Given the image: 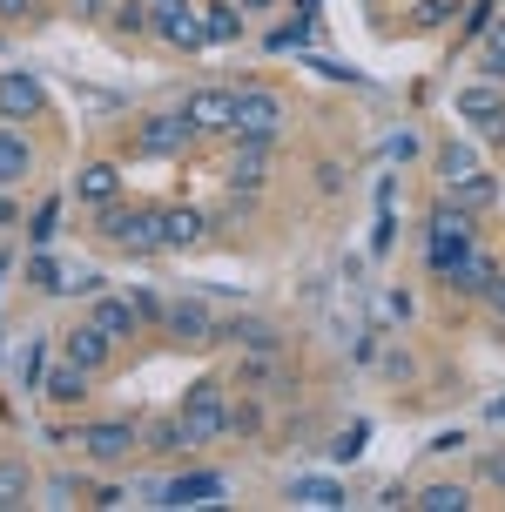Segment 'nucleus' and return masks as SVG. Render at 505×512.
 I'll list each match as a JSON object with an SVG mask.
<instances>
[{
	"instance_id": "7ed1b4c3",
	"label": "nucleus",
	"mask_w": 505,
	"mask_h": 512,
	"mask_svg": "<svg viewBox=\"0 0 505 512\" xmlns=\"http://www.w3.org/2000/svg\"><path fill=\"white\" fill-rule=\"evenodd\" d=\"M283 122H290V108H283L277 88H256V81H243V88H236V108H229V142H277Z\"/></svg>"
},
{
	"instance_id": "20e7f679",
	"label": "nucleus",
	"mask_w": 505,
	"mask_h": 512,
	"mask_svg": "<svg viewBox=\"0 0 505 512\" xmlns=\"http://www.w3.org/2000/svg\"><path fill=\"white\" fill-rule=\"evenodd\" d=\"M95 230L108 250H128V256H155L162 236H155V209H135V203H108L95 209Z\"/></svg>"
},
{
	"instance_id": "f8f14e48",
	"label": "nucleus",
	"mask_w": 505,
	"mask_h": 512,
	"mask_svg": "<svg viewBox=\"0 0 505 512\" xmlns=\"http://www.w3.org/2000/svg\"><path fill=\"white\" fill-rule=\"evenodd\" d=\"M229 108H236V88H196L182 102V115H189L196 135H229Z\"/></svg>"
},
{
	"instance_id": "c03bdc74",
	"label": "nucleus",
	"mask_w": 505,
	"mask_h": 512,
	"mask_svg": "<svg viewBox=\"0 0 505 512\" xmlns=\"http://www.w3.org/2000/svg\"><path fill=\"white\" fill-rule=\"evenodd\" d=\"M485 479H492V486H505V452H492V459H485Z\"/></svg>"
},
{
	"instance_id": "58836bf2",
	"label": "nucleus",
	"mask_w": 505,
	"mask_h": 512,
	"mask_svg": "<svg viewBox=\"0 0 505 512\" xmlns=\"http://www.w3.org/2000/svg\"><path fill=\"white\" fill-rule=\"evenodd\" d=\"M108 7H115V0H68L75 21H108Z\"/></svg>"
},
{
	"instance_id": "a19ab883",
	"label": "nucleus",
	"mask_w": 505,
	"mask_h": 512,
	"mask_svg": "<svg viewBox=\"0 0 505 512\" xmlns=\"http://www.w3.org/2000/svg\"><path fill=\"white\" fill-rule=\"evenodd\" d=\"M75 499H81L75 479H54V486H48V506H75Z\"/></svg>"
},
{
	"instance_id": "1a4fd4ad",
	"label": "nucleus",
	"mask_w": 505,
	"mask_h": 512,
	"mask_svg": "<svg viewBox=\"0 0 505 512\" xmlns=\"http://www.w3.org/2000/svg\"><path fill=\"white\" fill-rule=\"evenodd\" d=\"M115 351H122V344H115V337L101 331L95 317H88V324H75V331L61 337V358H68V364H81L88 378H101V371L115 364Z\"/></svg>"
},
{
	"instance_id": "cd10ccee",
	"label": "nucleus",
	"mask_w": 505,
	"mask_h": 512,
	"mask_svg": "<svg viewBox=\"0 0 505 512\" xmlns=\"http://www.w3.org/2000/svg\"><path fill=\"white\" fill-rule=\"evenodd\" d=\"M290 499L297 506H344V486L337 479H290Z\"/></svg>"
},
{
	"instance_id": "f03ea898",
	"label": "nucleus",
	"mask_w": 505,
	"mask_h": 512,
	"mask_svg": "<svg viewBox=\"0 0 505 512\" xmlns=\"http://www.w3.org/2000/svg\"><path fill=\"white\" fill-rule=\"evenodd\" d=\"M176 425H182V452H196V445H209V438H223L229 432V384L223 378H196L189 391H182Z\"/></svg>"
},
{
	"instance_id": "39448f33",
	"label": "nucleus",
	"mask_w": 505,
	"mask_h": 512,
	"mask_svg": "<svg viewBox=\"0 0 505 512\" xmlns=\"http://www.w3.org/2000/svg\"><path fill=\"white\" fill-rule=\"evenodd\" d=\"M75 445H81L88 465H108V472H115V465H128L142 452V425H135V418H101V425H81Z\"/></svg>"
},
{
	"instance_id": "dca6fc26",
	"label": "nucleus",
	"mask_w": 505,
	"mask_h": 512,
	"mask_svg": "<svg viewBox=\"0 0 505 512\" xmlns=\"http://www.w3.org/2000/svg\"><path fill=\"white\" fill-rule=\"evenodd\" d=\"M88 317H95V324H101L108 337H115V344H128V337H135L142 324H149L135 297H101V290H95V310H88Z\"/></svg>"
},
{
	"instance_id": "7c9ffc66",
	"label": "nucleus",
	"mask_w": 505,
	"mask_h": 512,
	"mask_svg": "<svg viewBox=\"0 0 505 512\" xmlns=\"http://www.w3.org/2000/svg\"><path fill=\"white\" fill-rule=\"evenodd\" d=\"M142 452H169V459L182 452V425H176V411H169V418H155L149 432H142Z\"/></svg>"
},
{
	"instance_id": "09e8293b",
	"label": "nucleus",
	"mask_w": 505,
	"mask_h": 512,
	"mask_svg": "<svg viewBox=\"0 0 505 512\" xmlns=\"http://www.w3.org/2000/svg\"><path fill=\"white\" fill-rule=\"evenodd\" d=\"M317 7H324V0H297V14H303V21H310V14H317Z\"/></svg>"
},
{
	"instance_id": "c756f323",
	"label": "nucleus",
	"mask_w": 505,
	"mask_h": 512,
	"mask_svg": "<svg viewBox=\"0 0 505 512\" xmlns=\"http://www.w3.org/2000/svg\"><path fill=\"white\" fill-rule=\"evenodd\" d=\"M438 176H445V182H458V176H479V155L465 149V142H445V149H438Z\"/></svg>"
},
{
	"instance_id": "79ce46f5",
	"label": "nucleus",
	"mask_w": 505,
	"mask_h": 512,
	"mask_svg": "<svg viewBox=\"0 0 505 512\" xmlns=\"http://www.w3.org/2000/svg\"><path fill=\"white\" fill-rule=\"evenodd\" d=\"M34 14V0H0V21H27Z\"/></svg>"
},
{
	"instance_id": "c85d7f7f",
	"label": "nucleus",
	"mask_w": 505,
	"mask_h": 512,
	"mask_svg": "<svg viewBox=\"0 0 505 512\" xmlns=\"http://www.w3.org/2000/svg\"><path fill=\"white\" fill-rule=\"evenodd\" d=\"M27 283H34V290H48V297H61V290H68V270L41 250V256H27Z\"/></svg>"
},
{
	"instance_id": "e433bc0d",
	"label": "nucleus",
	"mask_w": 505,
	"mask_h": 512,
	"mask_svg": "<svg viewBox=\"0 0 505 512\" xmlns=\"http://www.w3.org/2000/svg\"><path fill=\"white\" fill-rule=\"evenodd\" d=\"M411 21H418V27H445V21H452V0H418Z\"/></svg>"
},
{
	"instance_id": "a18cd8bd",
	"label": "nucleus",
	"mask_w": 505,
	"mask_h": 512,
	"mask_svg": "<svg viewBox=\"0 0 505 512\" xmlns=\"http://www.w3.org/2000/svg\"><path fill=\"white\" fill-rule=\"evenodd\" d=\"M14 216H21V209H14L7 196H0V230H14Z\"/></svg>"
},
{
	"instance_id": "f3484780",
	"label": "nucleus",
	"mask_w": 505,
	"mask_h": 512,
	"mask_svg": "<svg viewBox=\"0 0 505 512\" xmlns=\"http://www.w3.org/2000/svg\"><path fill=\"white\" fill-rule=\"evenodd\" d=\"M34 176V142L14 122H0V189H21Z\"/></svg>"
},
{
	"instance_id": "ea45409f",
	"label": "nucleus",
	"mask_w": 505,
	"mask_h": 512,
	"mask_svg": "<svg viewBox=\"0 0 505 512\" xmlns=\"http://www.w3.org/2000/svg\"><path fill=\"white\" fill-rule=\"evenodd\" d=\"M384 155H398V162H404V155H418V135H411V128H398V135L384 142Z\"/></svg>"
},
{
	"instance_id": "9b49d317",
	"label": "nucleus",
	"mask_w": 505,
	"mask_h": 512,
	"mask_svg": "<svg viewBox=\"0 0 505 512\" xmlns=\"http://www.w3.org/2000/svg\"><path fill=\"white\" fill-rule=\"evenodd\" d=\"M458 115L465 122H479L485 135H505V81H472V88H458Z\"/></svg>"
},
{
	"instance_id": "2eb2a0df",
	"label": "nucleus",
	"mask_w": 505,
	"mask_h": 512,
	"mask_svg": "<svg viewBox=\"0 0 505 512\" xmlns=\"http://www.w3.org/2000/svg\"><path fill=\"white\" fill-rule=\"evenodd\" d=\"M162 331L182 337V344H209V337H216V317H209L196 297H176V304H162Z\"/></svg>"
},
{
	"instance_id": "8fccbe9b",
	"label": "nucleus",
	"mask_w": 505,
	"mask_h": 512,
	"mask_svg": "<svg viewBox=\"0 0 505 512\" xmlns=\"http://www.w3.org/2000/svg\"><path fill=\"white\" fill-rule=\"evenodd\" d=\"M7 270H14V250H0V283H7Z\"/></svg>"
},
{
	"instance_id": "423d86ee",
	"label": "nucleus",
	"mask_w": 505,
	"mask_h": 512,
	"mask_svg": "<svg viewBox=\"0 0 505 512\" xmlns=\"http://www.w3.org/2000/svg\"><path fill=\"white\" fill-rule=\"evenodd\" d=\"M48 115V88L41 75H27V68H0V122H41Z\"/></svg>"
},
{
	"instance_id": "4be33fe9",
	"label": "nucleus",
	"mask_w": 505,
	"mask_h": 512,
	"mask_svg": "<svg viewBox=\"0 0 505 512\" xmlns=\"http://www.w3.org/2000/svg\"><path fill=\"white\" fill-rule=\"evenodd\" d=\"M202 34H209V48L243 41V14H236V0H209V7H202Z\"/></svg>"
},
{
	"instance_id": "f257e3e1",
	"label": "nucleus",
	"mask_w": 505,
	"mask_h": 512,
	"mask_svg": "<svg viewBox=\"0 0 505 512\" xmlns=\"http://www.w3.org/2000/svg\"><path fill=\"white\" fill-rule=\"evenodd\" d=\"M472 250H479V223H472V209L438 203V209H431V230H425V263H431V277H452V270H458Z\"/></svg>"
},
{
	"instance_id": "a211bd4d",
	"label": "nucleus",
	"mask_w": 505,
	"mask_h": 512,
	"mask_svg": "<svg viewBox=\"0 0 505 512\" xmlns=\"http://www.w3.org/2000/svg\"><path fill=\"white\" fill-rule=\"evenodd\" d=\"M75 203H88V209L122 203V169H115V162H88L75 176Z\"/></svg>"
},
{
	"instance_id": "f704fd0d",
	"label": "nucleus",
	"mask_w": 505,
	"mask_h": 512,
	"mask_svg": "<svg viewBox=\"0 0 505 512\" xmlns=\"http://www.w3.org/2000/svg\"><path fill=\"white\" fill-rule=\"evenodd\" d=\"M256 425H263V411H256V405H229V432L223 438H250Z\"/></svg>"
},
{
	"instance_id": "ddd939ff",
	"label": "nucleus",
	"mask_w": 505,
	"mask_h": 512,
	"mask_svg": "<svg viewBox=\"0 0 505 512\" xmlns=\"http://www.w3.org/2000/svg\"><path fill=\"white\" fill-rule=\"evenodd\" d=\"M229 492L223 472H182V479H169V486L155 492V506H216Z\"/></svg>"
},
{
	"instance_id": "4468645a",
	"label": "nucleus",
	"mask_w": 505,
	"mask_h": 512,
	"mask_svg": "<svg viewBox=\"0 0 505 512\" xmlns=\"http://www.w3.org/2000/svg\"><path fill=\"white\" fill-rule=\"evenodd\" d=\"M202 230H209V216L189 209V203L155 209V236H162V250H189V243H202Z\"/></svg>"
},
{
	"instance_id": "aec40b11",
	"label": "nucleus",
	"mask_w": 505,
	"mask_h": 512,
	"mask_svg": "<svg viewBox=\"0 0 505 512\" xmlns=\"http://www.w3.org/2000/svg\"><path fill=\"white\" fill-rule=\"evenodd\" d=\"M492 283H499V263H492L485 250H472V256L452 270V277H445V290H458V297H485Z\"/></svg>"
},
{
	"instance_id": "bb28decb",
	"label": "nucleus",
	"mask_w": 505,
	"mask_h": 512,
	"mask_svg": "<svg viewBox=\"0 0 505 512\" xmlns=\"http://www.w3.org/2000/svg\"><path fill=\"white\" fill-rule=\"evenodd\" d=\"M411 506H418V512H465V506H472V492H465V486H445V479H438V486H425L418 499H411Z\"/></svg>"
},
{
	"instance_id": "a878e982",
	"label": "nucleus",
	"mask_w": 505,
	"mask_h": 512,
	"mask_svg": "<svg viewBox=\"0 0 505 512\" xmlns=\"http://www.w3.org/2000/svg\"><path fill=\"white\" fill-rule=\"evenodd\" d=\"M41 378H48V337L34 331L21 337V391H41Z\"/></svg>"
},
{
	"instance_id": "37998d69",
	"label": "nucleus",
	"mask_w": 505,
	"mask_h": 512,
	"mask_svg": "<svg viewBox=\"0 0 505 512\" xmlns=\"http://www.w3.org/2000/svg\"><path fill=\"white\" fill-rule=\"evenodd\" d=\"M485 304L499 310V324H505V270H499V283H492V290H485Z\"/></svg>"
},
{
	"instance_id": "9d476101",
	"label": "nucleus",
	"mask_w": 505,
	"mask_h": 512,
	"mask_svg": "<svg viewBox=\"0 0 505 512\" xmlns=\"http://www.w3.org/2000/svg\"><path fill=\"white\" fill-rule=\"evenodd\" d=\"M270 155H277V142H236V155H229V196H263V182H270Z\"/></svg>"
},
{
	"instance_id": "c9c22d12",
	"label": "nucleus",
	"mask_w": 505,
	"mask_h": 512,
	"mask_svg": "<svg viewBox=\"0 0 505 512\" xmlns=\"http://www.w3.org/2000/svg\"><path fill=\"white\" fill-rule=\"evenodd\" d=\"M303 27H310L303 14H297V21H283L277 34H270V54H290V48H303Z\"/></svg>"
},
{
	"instance_id": "49530a36",
	"label": "nucleus",
	"mask_w": 505,
	"mask_h": 512,
	"mask_svg": "<svg viewBox=\"0 0 505 512\" xmlns=\"http://www.w3.org/2000/svg\"><path fill=\"white\" fill-rule=\"evenodd\" d=\"M485 418H492V425H505V398H492V405H485Z\"/></svg>"
},
{
	"instance_id": "412c9836",
	"label": "nucleus",
	"mask_w": 505,
	"mask_h": 512,
	"mask_svg": "<svg viewBox=\"0 0 505 512\" xmlns=\"http://www.w3.org/2000/svg\"><path fill=\"white\" fill-rule=\"evenodd\" d=\"M41 398H48V405H81V398H88V371H81V364H48V378H41Z\"/></svg>"
},
{
	"instance_id": "6ab92c4d",
	"label": "nucleus",
	"mask_w": 505,
	"mask_h": 512,
	"mask_svg": "<svg viewBox=\"0 0 505 512\" xmlns=\"http://www.w3.org/2000/svg\"><path fill=\"white\" fill-rule=\"evenodd\" d=\"M216 337L236 344V351H283V331L263 324V317H229V324H216Z\"/></svg>"
},
{
	"instance_id": "de8ad7c7",
	"label": "nucleus",
	"mask_w": 505,
	"mask_h": 512,
	"mask_svg": "<svg viewBox=\"0 0 505 512\" xmlns=\"http://www.w3.org/2000/svg\"><path fill=\"white\" fill-rule=\"evenodd\" d=\"M236 7H243V14H263V7H277V0H236Z\"/></svg>"
},
{
	"instance_id": "393cba45",
	"label": "nucleus",
	"mask_w": 505,
	"mask_h": 512,
	"mask_svg": "<svg viewBox=\"0 0 505 512\" xmlns=\"http://www.w3.org/2000/svg\"><path fill=\"white\" fill-rule=\"evenodd\" d=\"M499 196V182L492 176H458V182H445V203H458V209H485Z\"/></svg>"
},
{
	"instance_id": "4c0bfd02",
	"label": "nucleus",
	"mask_w": 505,
	"mask_h": 512,
	"mask_svg": "<svg viewBox=\"0 0 505 512\" xmlns=\"http://www.w3.org/2000/svg\"><path fill=\"white\" fill-rule=\"evenodd\" d=\"M317 189H324V196H337V189H344V162H317Z\"/></svg>"
},
{
	"instance_id": "5701e85b",
	"label": "nucleus",
	"mask_w": 505,
	"mask_h": 512,
	"mask_svg": "<svg viewBox=\"0 0 505 512\" xmlns=\"http://www.w3.org/2000/svg\"><path fill=\"white\" fill-rule=\"evenodd\" d=\"M34 499V465L27 459H0V512H14Z\"/></svg>"
},
{
	"instance_id": "0eeeda50",
	"label": "nucleus",
	"mask_w": 505,
	"mask_h": 512,
	"mask_svg": "<svg viewBox=\"0 0 505 512\" xmlns=\"http://www.w3.org/2000/svg\"><path fill=\"white\" fill-rule=\"evenodd\" d=\"M149 34L162 41V48H209V34H202V7H196V0H155Z\"/></svg>"
},
{
	"instance_id": "b1692460",
	"label": "nucleus",
	"mask_w": 505,
	"mask_h": 512,
	"mask_svg": "<svg viewBox=\"0 0 505 512\" xmlns=\"http://www.w3.org/2000/svg\"><path fill=\"white\" fill-rule=\"evenodd\" d=\"M149 21H155V0H115V7H108V27H115V34H149Z\"/></svg>"
},
{
	"instance_id": "6e6552de",
	"label": "nucleus",
	"mask_w": 505,
	"mask_h": 512,
	"mask_svg": "<svg viewBox=\"0 0 505 512\" xmlns=\"http://www.w3.org/2000/svg\"><path fill=\"white\" fill-rule=\"evenodd\" d=\"M189 142H196V128H189V115H182V108L142 115V128H135V149H142V155H182Z\"/></svg>"
},
{
	"instance_id": "72a5a7b5",
	"label": "nucleus",
	"mask_w": 505,
	"mask_h": 512,
	"mask_svg": "<svg viewBox=\"0 0 505 512\" xmlns=\"http://www.w3.org/2000/svg\"><path fill=\"white\" fill-rule=\"evenodd\" d=\"M479 75H485V81H505V41H499V34H485V54H479Z\"/></svg>"
},
{
	"instance_id": "473e14b6",
	"label": "nucleus",
	"mask_w": 505,
	"mask_h": 512,
	"mask_svg": "<svg viewBox=\"0 0 505 512\" xmlns=\"http://www.w3.org/2000/svg\"><path fill=\"white\" fill-rule=\"evenodd\" d=\"M54 236H61V203H41V209H34V223H27V243L48 250Z\"/></svg>"
},
{
	"instance_id": "2f4dec72",
	"label": "nucleus",
	"mask_w": 505,
	"mask_h": 512,
	"mask_svg": "<svg viewBox=\"0 0 505 512\" xmlns=\"http://www.w3.org/2000/svg\"><path fill=\"white\" fill-rule=\"evenodd\" d=\"M364 438H371V425H344V432L330 438V465H357L364 459Z\"/></svg>"
}]
</instances>
